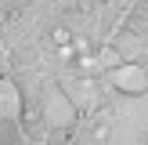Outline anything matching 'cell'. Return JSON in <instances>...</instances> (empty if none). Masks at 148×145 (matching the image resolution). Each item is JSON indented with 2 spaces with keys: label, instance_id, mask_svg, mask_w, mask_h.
I'll return each mask as SVG.
<instances>
[{
  "label": "cell",
  "instance_id": "obj_1",
  "mask_svg": "<svg viewBox=\"0 0 148 145\" xmlns=\"http://www.w3.org/2000/svg\"><path fill=\"white\" fill-rule=\"evenodd\" d=\"M43 116H47L51 127L65 130V127L76 123V105H72V98H69L65 91H54V94L47 98V105H43Z\"/></svg>",
  "mask_w": 148,
  "mask_h": 145
},
{
  "label": "cell",
  "instance_id": "obj_2",
  "mask_svg": "<svg viewBox=\"0 0 148 145\" xmlns=\"http://www.w3.org/2000/svg\"><path fill=\"white\" fill-rule=\"evenodd\" d=\"M112 80H116V87H119L123 94H145L148 91V69L137 65V62L119 65V69L112 72Z\"/></svg>",
  "mask_w": 148,
  "mask_h": 145
},
{
  "label": "cell",
  "instance_id": "obj_3",
  "mask_svg": "<svg viewBox=\"0 0 148 145\" xmlns=\"http://www.w3.org/2000/svg\"><path fill=\"white\" fill-rule=\"evenodd\" d=\"M22 113V98H18V87L11 80L0 76V120H14Z\"/></svg>",
  "mask_w": 148,
  "mask_h": 145
},
{
  "label": "cell",
  "instance_id": "obj_4",
  "mask_svg": "<svg viewBox=\"0 0 148 145\" xmlns=\"http://www.w3.org/2000/svg\"><path fill=\"white\" fill-rule=\"evenodd\" d=\"M137 51H141V44H137L134 33H119V36H116V55H119V58H134Z\"/></svg>",
  "mask_w": 148,
  "mask_h": 145
},
{
  "label": "cell",
  "instance_id": "obj_5",
  "mask_svg": "<svg viewBox=\"0 0 148 145\" xmlns=\"http://www.w3.org/2000/svg\"><path fill=\"white\" fill-rule=\"evenodd\" d=\"M72 87H76V102H72V105H90V102H94V84H90V80H79V84H72Z\"/></svg>",
  "mask_w": 148,
  "mask_h": 145
},
{
  "label": "cell",
  "instance_id": "obj_6",
  "mask_svg": "<svg viewBox=\"0 0 148 145\" xmlns=\"http://www.w3.org/2000/svg\"><path fill=\"white\" fill-rule=\"evenodd\" d=\"M51 40L62 47V44H72V33H69V29H54V33H51Z\"/></svg>",
  "mask_w": 148,
  "mask_h": 145
},
{
  "label": "cell",
  "instance_id": "obj_7",
  "mask_svg": "<svg viewBox=\"0 0 148 145\" xmlns=\"http://www.w3.org/2000/svg\"><path fill=\"white\" fill-rule=\"evenodd\" d=\"M108 134H112L108 123H98V127H94V142H108Z\"/></svg>",
  "mask_w": 148,
  "mask_h": 145
},
{
  "label": "cell",
  "instance_id": "obj_8",
  "mask_svg": "<svg viewBox=\"0 0 148 145\" xmlns=\"http://www.w3.org/2000/svg\"><path fill=\"white\" fill-rule=\"evenodd\" d=\"M116 58H119V55H116V47H105L98 62H101V65H116Z\"/></svg>",
  "mask_w": 148,
  "mask_h": 145
}]
</instances>
